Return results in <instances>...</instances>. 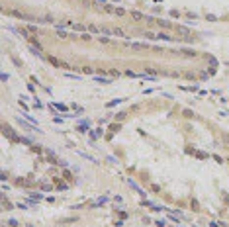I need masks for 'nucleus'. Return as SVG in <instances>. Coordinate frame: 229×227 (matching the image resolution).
<instances>
[{
	"instance_id": "9b49d317",
	"label": "nucleus",
	"mask_w": 229,
	"mask_h": 227,
	"mask_svg": "<svg viewBox=\"0 0 229 227\" xmlns=\"http://www.w3.org/2000/svg\"><path fill=\"white\" fill-rule=\"evenodd\" d=\"M194 155H196L198 159H207V155H206V153H202V151H194Z\"/></svg>"
},
{
	"instance_id": "6e6552de",
	"label": "nucleus",
	"mask_w": 229,
	"mask_h": 227,
	"mask_svg": "<svg viewBox=\"0 0 229 227\" xmlns=\"http://www.w3.org/2000/svg\"><path fill=\"white\" fill-rule=\"evenodd\" d=\"M131 47H135V49H147V43H131Z\"/></svg>"
},
{
	"instance_id": "c85d7f7f",
	"label": "nucleus",
	"mask_w": 229,
	"mask_h": 227,
	"mask_svg": "<svg viewBox=\"0 0 229 227\" xmlns=\"http://www.w3.org/2000/svg\"><path fill=\"white\" fill-rule=\"evenodd\" d=\"M43 190H45V192H49V190H53V186H49V184H43Z\"/></svg>"
},
{
	"instance_id": "7ed1b4c3",
	"label": "nucleus",
	"mask_w": 229,
	"mask_h": 227,
	"mask_svg": "<svg viewBox=\"0 0 229 227\" xmlns=\"http://www.w3.org/2000/svg\"><path fill=\"white\" fill-rule=\"evenodd\" d=\"M94 80H96V82H100V84H110V82H112L110 78H104V76H94Z\"/></svg>"
},
{
	"instance_id": "dca6fc26",
	"label": "nucleus",
	"mask_w": 229,
	"mask_h": 227,
	"mask_svg": "<svg viewBox=\"0 0 229 227\" xmlns=\"http://www.w3.org/2000/svg\"><path fill=\"white\" fill-rule=\"evenodd\" d=\"M18 32H20V35H22V37H30V35H28V30H24V28H20Z\"/></svg>"
},
{
	"instance_id": "ddd939ff",
	"label": "nucleus",
	"mask_w": 229,
	"mask_h": 227,
	"mask_svg": "<svg viewBox=\"0 0 229 227\" xmlns=\"http://www.w3.org/2000/svg\"><path fill=\"white\" fill-rule=\"evenodd\" d=\"M88 30H90L92 33H100V32H102L100 28H96V26H88Z\"/></svg>"
},
{
	"instance_id": "f257e3e1",
	"label": "nucleus",
	"mask_w": 229,
	"mask_h": 227,
	"mask_svg": "<svg viewBox=\"0 0 229 227\" xmlns=\"http://www.w3.org/2000/svg\"><path fill=\"white\" fill-rule=\"evenodd\" d=\"M2 133H4V135H6V137H8L10 141H20V137L14 133V129H12L8 123H2Z\"/></svg>"
},
{
	"instance_id": "2eb2a0df",
	"label": "nucleus",
	"mask_w": 229,
	"mask_h": 227,
	"mask_svg": "<svg viewBox=\"0 0 229 227\" xmlns=\"http://www.w3.org/2000/svg\"><path fill=\"white\" fill-rule=\"evenodd\" d=\"M176 32H180V33H188V30H186L184 26H176Z\"/></svg>"
},
{
	"instance_id": "2f4dec72",
	"label": "nucleus",
	"mask_w": 229,
	"mask_h": 227,
	"mask_svg": "<svg viewBox=\"0 0 229 227\" xmlns=\"http://www.w3.org/2000/svg\"><path fill=\"white\" fill-rule=\"evenodd\" d=\"M223 141H225V143L229 145V135H227V133H223Z\"/></svg>"
},
{
	"instance_id": "5701e85b",
	"label": "nucleus",
	"mask_w": 229,
	"mask_h": 227,
	"mask_svg": "<svg viewBox=\"0 0 229 227\" xmlns=\"http://www.w3.org/2000/svg\"><path fill=\"white\" fill-rule=\"evenodd\" d=\"M184 116H186V118H194V114H192L190 110H184Z\"/></svg>"
},
{
	"instance_id": "4468645a",
	"label": "nucleus",
	"mask_w": 229,
	"mask_h": 227,
	"mask_svg": "<svg viewBox=\"0 0 229 227\" xmlns=\"http://www.w3.org/2000/svg\"><path fill=\"white\" fill-rule=\"evenodd\" d=\"M145 71H147V73H151L153 76L157 75V69H153V67H145Z\"/></svg>"
},
{
	"instance_id": "bb28decb",
	"label": "nucleus",
	"mask_w": 229,
	"mask_h": 227,
	"mask_svg": "<svg viewBox=\"0 0 229 227\" xmlns=\"http://www.w3.org/2000/svg\"><path fill=\"white\" fill-rule=\"evenodd\" d=\"M57 110H61V112H67V106H63V104H57Z\"/></svg>"
},
{
	"instance_id": "f8f14e48",
	"label": "nucleus",
	"mask_w": 229,
	"mask_h": 227,
	"mask_svg": "<svg viewBox=\"0 0 229 227\" xmlns=\"http://www.w3.org/2000/svg\"><path fill=\"white\" fill-rule=\"evenodd\" d=\"M82 73H86V75H92V73H94V69H92V67H82Z\"/></svg>"
},
{
	"instance_id": "39448f33",
	"label": "nucleus",
	"mask_w": 229,
	"mask_h": 227,
	"mask_svg": "<svg viewBox=\"0 0 229 227\" xmlns=\"http://www.w3.org/2000/svg\"><path fill=\"white\" fill-rule=\"evenodd\" d=\"M125 116H127V112H120V114L116 116V121H118V123H120V121H123V119H125Z\"/></svg>"
},
{
	"instance_id": "6ab92c4d",
	"label": "nucleus",
	"mask_w": 229,
	"mask_h": 227,
	"mask_svg": "<svg viewBox=\"0 0 229 227\" xmlns=\"http://www.w3.org/2000/svg\"><path fill=\"white\" fill-rule=\"evenodd\" d=\"M75 30H76V32H84V26H80V24H75Z\"/></svg>"
},
{
	"instance_id": "f03ea898",
	"label": "nucleus",
	"mask_w": 229,
	"mask_h": 227,
	"mask_svg": "<svg viewBox=\"0 0 229 227\" xmlns=\"http://www.w3.org/2000/svg\"><path fill=\"white\" fill-rule=\"evenodd\" d=\"M129 16L133 18V20H135V22H141V20H147V18L143 16L141 12H137V10H131V12H129Z\"/></svg>"
},
{
	"instance_id": "4be33fe9",
	"label": "nucleus",
	"mask_w": 229,
	"mask_h": 227,
	"mask_svg": "<svg viewBox=\"0 0 229 227\" xmlns=\"http://www.w3.org/2000/svg\"><path fill=\"white\" fill-rule=\"evenodd\" d=\"M206 18H207V20H209V22H218V18H216V16H211V14H207Z\"/></svg>"
},
{
	"instance_id": "c756f323",
	"label": "nucleus",
	"mask_w": 229,
	"mask_h": 227,
	"mask_svg": "<svg viewBox=\"0 0 229 227\" xmlns=\"http://www.w3.org/2000/svg\"><path fill=\"white\" fill-rule=\"evenodd\" d=\"M125 75H127V76H137V75H135V73H133V71H129V69L125 71Z\"/></svg>"
},
{
	"instance_id": "f3484780",
	"label": "nucleus",
	"mask_w": 229,
	"mask_h": 227,
	"mask_svg": "<svg viewBox=\"0 0 229 227\" xmlns=\"http://www.w3.org/2000/svg\"><path fill=\"white\" fill-rule=\"evenodd\" d=\"M104 10H106V12H112V14H114V6H110V4H104Z\"/></svg>"
},
{
	"instance_id": "20e7f679",
	"label": "nucleus",
	"mask_w": 229,
	"mask_h": 227,
	"mask_svg": "<svg viewBox=\"0 0 229 227\" xmlns=\"http://www.w3.org/2000/svg\"><path fill=\"white\" fill-rule=\"evenodd\" d=\"M157 24H159L161 28H164V30H168V28L172 26V24H170V22H166V20H157Z\"/></svg>"
},
{
	"instance_id": "0eeeda50",
	"label": "nucleus",
	"mask_w": 229,
	"mask_h": 227,
	"mask_svg": "<svg viewBox=\"0 0 229 227\" xmlns=\"http://www.w3.org/2000/svg\"><path fill=\"white\" fill-rule=\"evenodd\" d=\"M114 14H116V16H125L127 12L123 10V8H114Z\"/></svg>"
},
{
	"instance_id": "412c9836",
	"label": "nucleus",
	"mask_w": 229,
	"mask_h": 227,
	"mask_svg": "<svg viewBox=\"0 0 229 227\" xmlns=\"http://www.w3.org/2000/svg\"><path fill=\"white\" fill-rule=\"evenodd\" d=\"M155 225H157V227H164V221H163V219H157Z\"/></svg>"
},
{
	"instance_id": "a878e982",
	"label": "nucleus",
	"mask_w": 229,
	"mask_h": 227,
	"mask_svg": "<svg viewBox=\"0 0 229 227\" xmlns=\"http://www.w3.org/2000/svg\"><path fill=\"white\" fill-rule=\"evenodd\" d=\"M145 37H147V39H155V35H153L151 32H145Z\"/></svg>"
},
{
	"instance_id": "9d476101",
	"label": "nucleus",
	"mask_w": 229,
	"mask_h": 227,
	"mask_svg": "<svg viewBox=\"0 0 229 227\" xmlns=\"http://www.w3.org/2000/svg\"><path fill=\"white\" fill-rule=\"evenodd\" d=\"M98 41H100V43H106V45L112 43V39H108V37H100V35H98Z\"/></svg>"
},
{
	"instance_id": "cd10ccee",
	"label": "nucleus",
	"mask_w": 229,
	"mask_h": 227,
	"mask_svg": "<svg viewBox=\"0 0 229 227\" xmlns=\"http://www.w3.org/2000/svg\"><path fill=\"white\" fill-rule=\"evenodd\" d=\"M159 37H161V39H172V37H170V35H166V33H161Z\"/></svg>"
},
{
	"instance_id": "423d86ee",
	"label": "nucleus",
	"mask_w": 229,
	"mask_h": 227,
	"mask_svg": "<svg viewBox=\"0 0 229 227\" xmlns=\"http://www.w3.org/2000/svg\"><path fill=\"white\" fill-rule=\"evenodd\" d=\"M182 53L186 57H196V51H192V49H182Z\"/></svg>"
},
{
	"instance_id": "1a4fd4ad",
	"label": "nucleus",
	"mask_w": 229,
	"mask_h": 227,
	"mask_svg": "<svg viewBox=\"0 0 229 227\" xmlns=\"http://www.w3.org/2000/svg\"><path fill=\"white\" fill-rule=\"evenodd\" d=\"M110 131H112V133L120 131V123H112V125H110Z\"/></svg>"
},
{
	"instance_id": "aec40b11",
	"label": "nucleus",
	"mask_w": 229,
	"mask_h": 227,
	"mask_svg": "<svg viewBox=\"0 0 229 227\" xmlns=\"http://www.w3.org/2000/svg\"><path fill=\"white\" fill-rule=\"evenodd\" d=\"M8 225H12V227H18V225H20V223H18L16 219H10V221H8Z\"/></svg>"
},
{
	"instance_id": "393cba45",
	"label": "nucleus",
	"mask_w": 229,
	"mask_h": 227,
	"mask_svg": "<svg viewBox=\"0 0 229 227\" xmlns=\"http://www.w3.org/2000/svg\"><path fill=\"white\" fill-rule=\"evenodd\" d=\"M28 32H32V33H35V32H37V28H35V26H28Z\"/></svg>"
},
{
	"instance_id": "b1692460",
	"label": "nucleus",
	"mask_w": 229,
	"mask_h": 227,
	"mask_svg": "<svg viewBox=\"0 0 229 227\" xmlns=\"http://www.w3.org/2000/svg\"><path fill=\"white\" fill-rule=\"evenodd\" d=\"M108 73H110V75H112V76H118V75H120V73H118V71H116V69H110Z\"/></svg>"
},
{
	"instance_id": "a211bd4d",
	"label": "nucleus",
	"mask_w": 229,
	"mask_h": 227,
	"mask_svg": "<svg viewBox=\"0 0 229 227\" xmlns=\"http://www.w3.org/2000/svg\"><path fill=\"white\" fill-rule=\"evenodd\" d=\"M114 35H120V37H125V35H123V32H121V30H118V28L114 30Z\"/></svg>"
},
{
	"instance_id": "7c9ffc66",
	"label": "nucleus",
	"mask_w": 229,
	"mask_h": 227,
	"mask_svg": "<svg viewBox=\"0 0 229 227\" xmlns=\"http://www.w3.org/2000/svg\"><path fill=\"white\" fill-rule=\"evenodd\" d=\"M71 176H73V174H71V172H67V170L63 172V178H69V180H71Z\"/></svg>"
}]
</instances>
